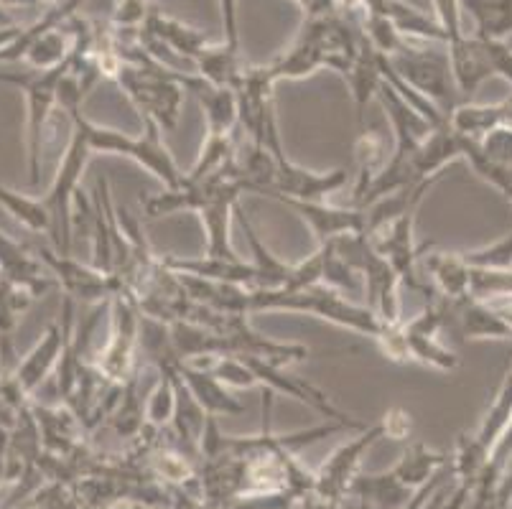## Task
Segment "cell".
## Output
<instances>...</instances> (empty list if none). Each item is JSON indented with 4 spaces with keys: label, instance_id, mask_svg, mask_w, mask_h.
<instances>
[{
    "label": "cell",
    "instance_id": "5bb4252c",
    "mask_svg": "<svg viewBox=\"0 0 512 509\" xmlns=\"http://www.w3.org/2000/svg\"><path fill=\"white\" fill-rule=\"evenodd\" d=\"M449 128L464 140H479L502 125H512V95L492 105H474V102H459L446 118Z\"/></svg>",
    "mask_w": 512,
    "mask_h": 509
},
{
    "label": "cell",
    "instance_id": "4dcf8cb0",
    "mask_svg": "<svg viewBox=\"0 0 512 509\" xmlns=\"http://www.w3.org/2000/svg\"><path fill=\"white\" fill-rule=\"evenodd\" d=\"M507 202H510V204H512V196H510V199H507Z\"/></svg>",
    "mask_w": 512,
    "mask_h": 509
},
{
    "label": "cell",
    "instance_id": "7402d4cb",
    "mask_svg": "<svg viewBox=\"0 0 512 509\" xmlns=\"http://www.w3.org/2000/svg\"><path fill=\"white\" fill-rule=\"evenodd\" d=\"M464 263L477 270H510L512 268V232L502 240L492 242L479 250L462 252Z\"/></svg>",
    "mask_w": 512,
    "mask_h": 509
},
{
    "label": "cell",
    "instance_id": "484cf974",
    "mask_svg": "<svg viewBox=\"0 0 512 509\" xmlns=\"http://www.w3.org/2000/svg\"><path fill=\"white\" fill-rule=\"evenodd\" d=\"M434 18L439 21V26L444 28L446 44L456 36L464 34L462 28V6L459 0H434Z\"/></svg>",
    "mask_w": 512,
    "mask_h": 509
},
{
    "label": "cell",
    "instance_id": "8992f818",
    "mask_svg": "<svg viewBox=\"0 0 512 509\" xmlns=\"http://www.w3.org/2000/svg\"><path fill=\"white\" fill-rule=\"evenodd\" d=\"M385 59L390 62L393 72L398 74L413 92H418V95L426 97L431 105L439 107L441 115L449 118L451 110L459 105V92H456L454 77H451L446 46L444 51H428L408 44L403 51H398V54L393 56H385Z\"/></svg>",
    "mask_w": 512,
    "mask_h": 509
},
{
    "label": "cell",
    "instance_id": "2e32d148",
    "mask_svg": "<svg viewBox=\"0 0 512 509\" xmlns=\"http://www.w3.org/2000/svg\"><path fill=\"white\" fill-rule=\"evenodd\" d=\"M426 278H431L434 291L444 301H462L469 296L472 268L464 263L462 252H426L421 258Z\"/></svg>",
    "mask_w": 512,
    "mask_h": 509
},
{
    "label": "cell",
    "instance_id": "7c38bea8",
    "mask_svg": "<svg viewBox=\"0 0 512 509\" xmlns=\"http://www.w3.org/2000/svg\"><path fill=\"white\" fill-rule=\"evenodd\" d=\"M179 82L184 92H192L199 105L204 107L207 118V138H227L235 135L240 123H237V95L232 90L214 87L199 74H181Z\"/></svg>",
    "mask_w": 512,
    "mask_h": 509
},
{
    "label": "cell",
    "instance_id": "cb8c5ba5",
    "mask_svg": "<svg viewBox=\"0 0 512 509\" xmlns=\"http://www.w3.org/2000/svg\"><path fill=\"white\" fill-rule=\"evenodd\" d=\"M477 146L487 161L512 168V125H502V128L492 130V133L479 140Z\"/></svg>",
    "mask_w": 512,
    "mask_h": 509
},
{
    "label": "cell",
    "instance_id": "ba28073f",
    "mask_svg": "<svg viewBox=\"0 0 512 509\" xmlns=\"http://www.w3.org/2000/svg\"><path fill=\"white\" fill-rule=\"evenodd\" d=\"M36 255L69 298L82 303H110L120 291H125L118 275L102 273L95 265L79 263L72 255H59L57 250H46V247H39Z\"/></svg>",
    "mask_w": 512,
    "mask_h": 509
},
{
    "label": "cell",
    "instance_id": "ffe728a7",
    "mask_svg": "<svg viewBox=\"0 0 512 509\" xmlns=\"http://www.w3.org/2000/svg\"><path fill=\"white\" fill-rule=\"evenodd\" d=\"M355 153H357V184H355V194H352V204H349V207H355V204L360 202L362 194L370 189L375 176L380 174V171L385 168V163H388V158H385L383 138L375 133H367V130H362Z\"/></svg>",
    "mask_w": 512,
    "mask_h": 509
},
{
    "label": "cell",
    "instance_id": "9a60e30c",
    "mask_svg": "<svg viewBox=\"0 0 512 509\" xmlns=\"http://www.w3.org/2000/svg\"><path fill=\"white\" fill-rule=\"evenodd\" d=\"M176 372H179L184 385L192 392V398L202 405L207 415H217L220 418V415L245 413V405L237 398H232L227 387L209 370H202V367L184 362V359H176Z\"/></svg>",
    "mask_w": 512,
    "mask_h": 509
},
{
    "label": "cell",
    "instance_id": "f546056e",
    "mask_svg": "<svg viewBox=\"0 0 512 509\" xmlns=\"http://www.w3.org/2000/svg\"><path fill=\"white\" fill-rule=\"evenodd\" d=\"M107 509H153V507H148V504H143V502H128V504H113V507H107Z\"/></svg>",
    "mask_w": 512,
    "mask_h": 509
},
{
    "label": "cell",
    "instance_id": "e0dca14e",
    "mask_svg": "<svg viewBox=\"0 0 512 509\" xmlns=\"http://www.w3.org/2000/svg\"><path fill=\"white\" fill-rule=\"evenodd\" d=\"M64 342H67V321H62V326L51 324L49 329H46L44 339L36 344L34 352L29 354V359H26V362L21 364V370H18V392L36 390V387L46 380V375H49V372L59 364V359H62Z\"/></svg>",
    "mask_w": 512,
    "mask_h": 509
},
{
    "label": "cell",
    "instance_id": "d4e9b609",
    "mask_svg": "<svg viewBox=\"0 0 512 509\" xmlns=\"http://www.w3.org/2000/svg\"><path fill=\"white\" fill-rule=\"evenodd\" d=\"M151 13V0H118L113 11V26L120 31H133L146 23Z\"/></svg>",
    "mask_w": 512,
    "mask_h": 509
},
{
    "label": "cell",
    "instance_id": "52a82bcc",
    "mask_svg": "<svg viewBox=\"0 0 512 509\" xmlns=\"http://www.w3.org/2000/svg\"><path fill=\"white\" fill-rule=\"evenodd\" d=\"M380 438H385L383 423L377 420L372 426H367L365 431H360V436L355 441L344 443L324 461L319 471H316V482L311 489L309 497L304 499V509H339V504L344 502V497L349 494V487L355 482L357 469L362 464V456L375 446Z\"/></svg>",
    "mask_w": 512,
    "mask_h": 509
},
{
    "label": "cell",
    "instance_id": "277c9868",
    "mask_svg": "<svg viewBox=\"0 0 512 509\" xmlns=\"http://www.w3.org/2000/svg\"><path fill=\"white\" fill-rule=\"evenodd\" d=\"M143 125H146V133L143 135H128L85 120L92 153H110V156L130 158V161H136L138 166L146 168L148 174L156 176L158 181H164L166 189H179L184 184V171L176 166L174 156H171V151L161 140L164 130L158 128L153 120H143Z\"/></svg>",
    "mask_w": 512,
    "mask_h": 509
},
{
    "label": "cell",
    "instance_id": "9c48e42d",
    "mask_svg": "<svg viewBox=\"0 0 512 509\" xmlns=\"http://www.w3.org/2000/svg\"><path fill=\"white\" fill-rule=\"evenodd\" d=\"M141 44H146V51L164 46V49L176 51V54L186 56V59H192L197 64L199 56L212 46V39L202 28H194L189 23L179 21V18H171L151 8L146 23L141 26Z\"/></svg>",
    "mask_w": 512,
    "mask_h": 509
},
{
    "label": "cell",
    "instance_id": "ac0fdd59",
    "mask_svg": "<svg viewBox=\"0 0 512 509\" xmlns=\"http://www.w3.org/2000/svg\"><path fill=\"white\" fill-rule=\"evenodd\" d=\"M459 6L474 18L479 39L505 41L512 34V0H459Z\"/></svg>",
    "mask_w": 512,
    "mask_h": 509
},
{
    "label": "cell",
    "instance_id": "f1b7e54d",
    "mask_svg": "<svg viewBox=\"0 0 512 509\" xmlns=\"http://www.w3.org/2000/svg\"><path fill=\"white\" fill-rule=\"evenodd\" d=\"M492 492H495V487L479 482L477 487L472 489V497H469V502H467L469 509H487V507H490Z\"/></svg>",
    "mask_w": 512,
    "mask_h": 509
},
{
    "label": "cell",
    "instance_id": "6da1fadb",
    "mask_svg": "<svg viewBox=\"0 0 512 509\" xmlns=\"http://www.w3.org/2000/svg\"><path fill=\"white\" fill-rule=\"evenodd\" d=\"M115 49L120 64L113 79L120 84V90L141 110L143 120H153L158 128L169 133L176 130L186 95L179 82V72L153 59L146 49H130L133 54H125L120 46Z\"/></svg>",
    "mask_w": 512,
    "mask_h": 509
},
{
    "label": "cell",
    "instance_id": "8fae6325",
    "mask_svg": "<svg viewBox=\"0 0 512 509\" xmlns=\"http://www.w3.org/2000/svg\"><path fill=\"white\" fill-rule=\"evenodd\" d=\"M446 56H449L451 77H454L459 97H472L490 77H495L487 41L479 36H456L446 44Z\"/></svg>",
    "mask_w": 512,
    "mask_h": 509
},
{
    "label": "cell",
    "instance_id": "3957f363",
    "mask_svg": "<svg viewBox=\"0 0 512 509\" xmlns=\"http://www.w3.org/2000/svg\"><path fill=\"white\" fill-rule=\"evenodd\" d=\"M332 247L349 268L365 278V306L372 308L383 324H400L403 321L400 319L398 298L400 280L395 275L393 265L385 260V255L375 250L370 237L365 232H360V235H342L332 240Z\"/></svg>",
    "mask_w": 512,
    "mask_h": 509
},
{
    "label": "cell",
    "instance_id": "603a6c76",
    "mask_svg": "<svg viewBox=\"0 0 512 509\" xmlns=\"http://www.w3.org/2000/svg\"><path fill=\"white\" fill-rule=\"evenodd\" d=\"M174 387H171L169 377L161 375L156 390L151 392V398L146 403V423L151 428H164L174 418Z\"/></svg>",
    "mask_w": 512,
    "mask_h": 509
},
{
    "label": "cell",
    "instance_id": "7a4b0ae2",
    "mask_svg": "<svg viewBox=\"0 0 512 509\" xmlns=\"http://www.w3.org/2000/svg\"><path fill=\"white\" fill-rule=\"evenodd\" d=\"M258 311H299V314H311L316 319H324L329 324H337L342 329L355 331V334L370 336L380 342L390 324H383L377 319L372 308L355 303L352 298L344 296L337 288L327 283L299 288V291H248V314Z\"/></svg>",
    "mask_w": 512,
    "mask_h": 509
},
{
    "label": "cell",
    "instance_id": "30bf717a",
    "mask_svg": "<svg viewBox=\"0 0 512 509\" xmlns=\"http://www.w3.org/2000/svg\"><path fill=\"white\" fill-rule=\"evenodd\" d=\"M299 214L311 232L316 235L319 245L332 242L342 235H360L365 232V209L355 207H332L327 202H301V199H276Z\"/></svg>",
    "mask_w": 512,
    "mask_h": 509
},
{
    "label": "cell",
    "instance_id": "5b68a950",
    "mask_svg": "<svg viewBox=\"0 0 512 509\" xmlns=\"http://www.w3.org/2000/svg\"><path fill=\"white\" fill-rule=\"evenodd\" d=\"M141 308L133 293L125 288L110 301V339L95 357V370L100 372L107 385H125L136 377V349L141 344Z\"/></svg>",
    "mask_w": 512,
    "mask_h": 509
},
{
    "label": "cell",
    "instance_id": "4fadbf2b",
    "mask_svg": "<svg viewBox=\"0 0 512 509\" xmlns=\"http://www.w3.org/2000/svg\"><path fill=\"white\" fill-rule=\"evenodd\" d=\"M454 324V329L464 336V339H497L505 342L512 339V329L502 321L490 303L479 301V298H462V301H446V326Z\"/></svg>",
    "mask_w": 512,
    "mask_h": 509
},
{
    "label": "cell",
    "instance_id": "83f0119b",
    "mask_svg": "<svg viewBox=\"0 0 512 509\" xmlns=\"http://www.w3.org/2000/svg\"><path fill=\"white\" fill-rule=\"evenodd\" d=\"M220 3V16H222V31L225 39L222 44L240 49V34H237V0H217Z\"/></svg>",
    "mask_w": 512,
    "mask_h": 509
},
{
    "label": "cell",
    "instance_id": "44dd1931",
    "mask_svg": "<svg viewBox=\"0 0 512 509\" xmlns=\"http://www.w3.org/2000/svg\"><path fill=\"white\" fill-rule=\"evenodd\" d=\"M0 204H6V207L13 212V217L21 219V222L26 224L29 230L49 232L51 217H49V209H46L44 199H26V196L13 194V191H8L0 186Z\"/></svg>",
    "mask_w": 512,
    "mask_h": 509
},
{
    "label": "cell",
    "instance_id": "d6986e66",
    "mask_svg": "<svg viewBox=\"0 0 512 509\" xmlns=\"http://www.w3.org/2000/svg\"><path fill=\"white\" fill-rule=\"evenodd\" d=\"M510 420H512V370L507 372L502 385L497 387L495 398H492L490 408H487V413H484L482 423H479L477 431L472 433V438L477 441V446L482 448V451L492 454V448H495V443L500 441L502 433L507 431Z\"/></svg>",
    "mask_w": 512,
    "mask_h": 509
},
{
    "label": "cell",
    "instance_id": "4316f807",
    "mask_svg": "<svg viewBox=\"0 0 512 509\" xmlns=\"http://www.w3.org/2000/svg\"><path fill=\"white\" fill-rule=\"evenodd\" d=\"M380 423H383L385 428V438H393V441H406L408 436H411V415L406 413L403 408H390L388 413L380 418Z\"/></svg>",
    "mask_w": 512,
    "mask_h": 509
}]
</instances>
